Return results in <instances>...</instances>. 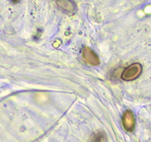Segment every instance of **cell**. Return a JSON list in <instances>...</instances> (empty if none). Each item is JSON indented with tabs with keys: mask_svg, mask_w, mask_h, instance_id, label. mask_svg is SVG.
Here are the masks:
<instances>
[{
	"mask_svg": "<svg viewBox=\"0 0 151 142\" xmlns=\"http://www.w3.org/2000/svg\"><path fill=\"white\" fill-rule=\"evenodd\" d=\"M142 73V66L139 63H132L123 70L121 78L125 81H132L137 79Z\"/></svg>",
	"mask_w": 151,
	"mask_h": 142,
	"instance_id": "1",
	"label": "cell"
},
{
	"mask_svg": "<svg viewBox=\"0 0 151 142\" xmlns=\"http://www.w3.org/2000/svg\"><path fill=\"white\" fill-rule=\"evenodd\" d=\"M83 58L86 62L92 66H98L100 63V59L92 49L86 47L83 50Z\"/></svg>",
	"mask_w": 151,
	"mask_h": 142,
	"instance_id": "2",
	"label": "cell"
},
{
	"mask_svg": "<svg viewBox=\"0 0 151 142\" xmlns=\"http://www.w3.org/2000/svg\"><path fill=\"white\" fill-rule=\"evenodd\" d=\"M122 125L125 130L128 132H132L134 130L135 126V119L134 114L131 110H126L124 113L122 117Z\"/></svg>",
	"mask_w": 151,
	"mask_h": 142,
	"instance_id": "3",
	"label": "cell"
},
{
	"mask_svg": "<svg viewBox=\"0 0 151 142\" xmlns=\"http://www.w3.org/2000/svg\"><path fill=\"white\" fill-rule=\"evenodd\" d=\"M59 7L66 12H73L75 11V5L71 1H60L57 2Z\"/></svg>",
	"mask_w": 151,
	"mask_h": 142,
	"instance_id": "4",
	"label": "cell"
},
{
	"mask_svg": "<svg viewBox=\"0 0 151 142\" xmlns=\"http://www.w3.org/2000/svg\"><path fill=\"white\" fill-rule=\"evenodd\" d=\"M106 136L103 132H98L92 135L89 142H106Z\"/></svg>",
	"mask_w": 151,
	"mask_h": 142,
	"instance_id": "5",
	"label": "cell"
}]
</instances>
